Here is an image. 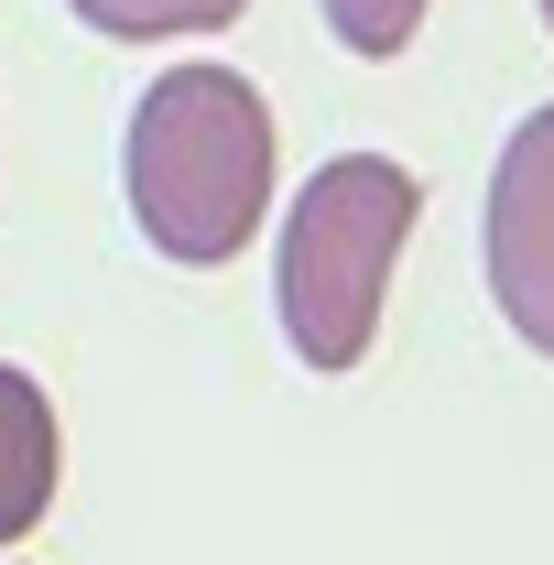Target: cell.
I'll use <instances>...</instances> for the list:
<instances>
[{"label":"cell","instance_id":"6da1fadb","mask_svg":"<svg viewBox=\"0 0 554 565\" xmlns=\"http://www.w3.org/2000/svg\"><path fill=\"white\" fill-rule=\"evenodd\" d=\"M273 98L239 66H163L120 131V185H131L141 239L185 273H217L251 250L273 217Z\"/></svg>","mask_w":554,"mask_h":565},{"label":"cell","instance_id":"7a4b0ae2","mask_svg":"<svg viewBox=\"0 0 554 565\" xmlns=\"http://www.w3.org/2000/svg\"><path fill=\"white\" fill-rule=\"evenodd\" d=\"M414 217H424V185L392 152H338L294 185V217H283V250H273V316L305 370L338 381L370 359Z\"/></svg>","mask_w":554,"mask_h":565},{"label":"cell","instance_id":"3957f363","mask_svg":"<svg viewBox=\"0 0 554 565\" xmlns=\"http://www.w3.org/2000/svg\"><path fill=\"white\" fill-rule=\"evenodd\" d=\"M479 262H489L500 327H511L533 359H554V98L500 141V163H489Z\"/></svg>","mask_w":554,"mask_h":565},{"label":"cell","instance_id":"277c9868","mask_svg":"<svg viewBox=\"0 0 554 565\" xmlns=\"http://www.w3.org/2000/svg\"><path fill=\"white\" fill-rule=\"evenodd\" d=\"M55 457H66V446H55V403H44V381L0 359V555L33 544V522L55 511Z\"/></svg>","mask_w":554,"mask_h":565},{"label":"cell","instance_id":"5b68a950","mask_svg":"<svg viewBox=\"0 0 554 565\" xmlns=\"http://www.w3.org/2000/svg\"><path fill=\"white\" fill-rule=\"evenodd\" d=\"M87 33H120V44H185V33H228L251 0H66Z\"/></svg>","mask_w":554,"mask_h":565},{"label":"cell","instance_id":"8992f818","mask_svg":"<svg viewBox=\"0 0 554 565\" xmlns=\"http://www.w3.org/2000/svg\"><path fill=\"white\" fill-rule=\"evenodd\" d=\"M424 11H435V0H327V33H338L348 55L392 66V55H403V44L424 33Z\"/></svg>","mask_w":554,"mask_h":565},{"label":"cell","instance_id":"52a82bcc","mask_svg":"<svg viewBox=\"0 0 554 565\" xmlns=\"http://www.w3.org/2000/svg\"><path fill=\"white\" fill-rule=\"evenodd\" d=\"M533 11H544V33H554V0H533Z\"/></svg>","mask_w":554,"mask_h":565}]
</instances>
